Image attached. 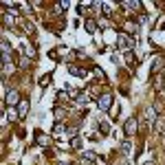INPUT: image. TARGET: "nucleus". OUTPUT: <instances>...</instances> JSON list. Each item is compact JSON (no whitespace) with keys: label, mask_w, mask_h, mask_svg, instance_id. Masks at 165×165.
Here are the masks:
<instances>
[{"label":"nucleus","mask_w":165,"mask_h":165,"mask_svg":"<svg viewBox=\"0 0 165 165\" xmlns=\"http://www.w3.org/2000/svg\"><path fill=\"white\" fill-rule=\"evenodd\" d=\"M117 46L119 49H130V46H134V40H130L126 33H119L117 35Z\"/></svg>","instance_id":"obj_1"},{"label":"nucleus","mask_w":165,"mask_h":165,"mask_svg":"<svg viewBox=\"0 0 165 165\" xmlns=\"http://www.w3.org/2000/svg\"><path fill=\"white\" fill-rule=\"evenodd\" d=\"M5 101H7L9 106H18V104L22 101V99H20V92H18V90H9L7 95H5Z\"/></svg>","instance_id":"obj_2"},{"label":"nucleus","mask_w":165,"mask_h":165,"mask_svg":"<svg viewBox=\"0 0 165 165\" xmlns=\"http://www.w3.org/2000/svg\"><path fill=\"white\" fill-rule=\"evenodd\" d=\"M97 104H99V108H101V110H108V108L112 106V95H110V92H106V95H101V97H99V101H97Z\"/></svg>","instance_id":"obj_3"},{"label":"nucleus","mask_w":165,"mask_h":165,"mask_svg":"<svg viewBox=\"0 0 165 165\" xmlns=\"http://www.w3.org/2000/svg\"><path fill=\"white\" fill-rule=\"evenodd\" d=\"M123 132L126 134H134L136 132V119H134V117H130V119L123 123Z\"/></svg>","instance_id":"obj_4"},{"label":"nucleus","mask_w":165,"mask_h":165,"mask_svg":"<svg viewBox=\"0 0 165 165\" xmlns=\"http://www.w3.org/2000/svg\"><path fill=\"white\" fill-rule=\"evenodd\" d=\"M29 108H31V106H29V101H27V99H22V101L18 104V114H20V117H27Z\"/></svg>","instance_id":"obj_5"},{"label":"nucleus","mask_w":165,"mask_h":165,"mask_svg":"<svg viewBox=\"0 0 165 165\" xmlns=\"http://www.w3.org/2000/svg\"><path fill=\"white\" fill-rule=\"evenodd\" d=\"M75 101H77V104H88L90 97L86 95V92H77V95H75Z\"/></svg>","instance_id":"obj_6"},{"label":"nucleus","mask_w":165,"mask_h":165,"mask_svg":"<svg viewBox=\"0 0 165 165\" xmlns=\"http://www.w3.org/2000/svg\"><path fill=\"white\" fill-rule=\"evenodd\" d=\"M145 117L154 123V121H156V108H148V110H145Z\"/></svg>","instance_id":"obj_7"},{"label":"nucleus","mask_w":165,"mask_h":165,"mask_svg":"<svg viewBox=\"0 0 165 165\" xmlns=\"http://www.w3.org/2000/svg\"><path fill=\"white\" fill-rule=\"evenodd\" d=\"M68 70H70V73H73V75H79V77H86V70H84V68H75V66H68Z\"/></svg>","instance_id":"obj_8"},{"label":"nucleus","mask_w":165,"mask_h":165,"mask_svg":"<svg viewBox=\"0 0 165 165\" xmlns=\"http://www.w3.org/2000/svg\"><path fill=\"white\" fill-rule=\"evenodd\" d=\"M95 29H97L95 20H86V31H88V33H95Z\"/></svg>","instance_id":"obj_9"},{"label":"nucleus","mask_w":165,"mask_h":165,"mask_svg":"<svg viewBox=\"0 0 165 165\" xmlns=\"http://www.w3.org/2000/svg\"><path fill=\"white\" fill-rule=\"evenodd\" d=\"M161 66H163V60H161V57H156V60H154V64H152V73H156Z\"/></svg>","instance_id":"obj_10"},{"label":"nucleus","mask_w":165,"mask_h":165,"mask_svg":"<svg viewBox=\"0 0 165 165\" xmlns=\"http://www.w3.org/2000/svg\"><path fill=\"white\" fill-rule=\"evenodd\" d=\"M70 148L79 150V148H82V141H79V139H73V141H70Z\"/></svg>","instance_id":"obj_11"},{"label":"nucleus","mask_w":165,"mask_h":165,"mask_svg":"<svg viewBox=\"0 0 165 165\" xmlns=\"http://www.w3.org/2000/svg\"><path fill=\"white\" fill-rule=\"evenodd\" d=\"M22 51H27V55L29 57H33L35 53H33V49H31V46H27V44H22Z\"/></svg>","instance_id":"obj_12"},{"label":"nucleus","mask_w":165,"mask_h":165,"mask_svg":"<svg viewBox=\"0 0 165 165\" xmlns=\"http://www.w3.org/2000/svg\"><path fill=\"white\" fill-rule=\"evenodd\" d=\"M68 9V2H66V0H62V2L57 5V11H66Z\"/></svg>","instance_id":"obj_13"},{"label":"nucleus","mask_w":165,"mask_h":165,"mask_svg":"<svg viewBox=\"0 0 165 165\" xmlns=\"http://www.w3.org/2000/svg\"><path fill=\"white\" fill-rule=\"evenodd\" d=\"M163 123H165V119L161 117V119H156V121H154V128H156V130H161V128H163Z\"/></svg>","instance_id":"obj_14"},{"label":"nucleus","mask_w":165,"mask_h":165,"mask_svg":"<svg viewBox=\"0 0 165 165\" xmlns=\"http://www.w3.org/2000/svg\"><path fill=\"white\" fill-rule=\"evenodd\" d=\"M99 128H101V134H108V132H110V126H108V123H101Z\"/></svg>","instance_id":"obj_15"},{"label":"nucleus","mask_w":165,"mask_h":165,"mask_svg":"<svg viewBox=\"0 0 165 165\" xmlns=\"http://www.w3.org/2000/svg\"><path fill=\"white\" fill-rule=\"evenodd\" d=\"M121 148H123V152H126V154H128V152H130V148H132V145H130V143H128V141H123V143H121Z\"/></svg>","instance_id":"obj_16"},{"label":"nucleus","mask_w":165,"mask_h":165,"mask_svg":"<svg viewBox=\"0 0 165 165\" xmlns=\"http://www.w3.org/2000/svg\"><path fill=\"white\" fill-rule=\"evenodd\" d=\"M84 158H88V161H95V152H86V154H84Z\"/></svg>","instance_id":"obj_17"},{"label":"nucleus","mask_w":165,"mask_h":165,"mask_svg":"<svg viewBox=\"0 0 165 165\" xmlns=\"http://www.w3.org/2000/svg\"><path fill=\"white\" fill-rule=\"evenodd\" d=\"M53 130H55V132H57V134H60V132H64V130H66V128H64V126H60V123H57V126H55V128H53Z\"/></svg>","instance_id":"obj_18"},{"label":"nucleus","mask_w":165,"mask_h":165,"mask_svg":"<svg viewBox=\"0 0 165 165\" xmlns=\"http://www.w3.org/2000/svg\"><path fill=\"white\" fill-rule=\"evenodd\" d=\"M60 165H68V163H60Z\"/></svg>","instance_id":"obj_19"}]
</instances>
